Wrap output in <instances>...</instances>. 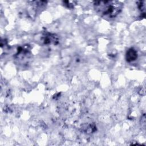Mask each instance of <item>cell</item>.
<instances>
[{"instance_id":"1","label":"cell","mask_w":146,"mask_h":146,"mask_svg":"<svg viewBox=\"0 0 146 146\" xmlns=\"http://www.w3.org/2000/svg\"><path fill=\"white\" fill-rule=\"evenodd\" d=\"M93 5L96 12L106 18H115L123 9V4L117 1H95Z\"/></svg>"},{"instance_id":"2","label":"cell","mask_w":146,"mask_h":146,"mask_svg":"<svg viewBox=\"0 0 146 146\" xmlns=\"http://www.w3.org/2000/svg\"><path fill=\"white\" fill-rule=\"evenodd\" d=\"M40 40L44 44L46 45L51 44H56L58 42V37L55 34L48 33L43 34L41 36Z\"/></svg>"},{"instance_id":"3","label":"cell","mask_w":146,"mask_h":146,"mask_svg":"<svg viewBox=\"0 0 146 146\" xmlns=\"http://www.w3.org/2000/svg\"><path fill=\"white\" fill-rule=\"evenodd\" d=\"M137 58V52L133 48H129L125 54V59L128 62L135 61Z\"/></svg>"},{"instance_id":"4","label":"cell","mask_w":146,"mask_h":146,"mask_svg":"<svg viewBox=\"0 0 146 146\" xmlns=\"http://www.w3.org/2000/svg\"><path fill=\"white\" fill-rule=\"evenodd\" d=\"M145 1H139L137 5L139 10L143 14H145Z\"/></svg>"}]
</instances>
